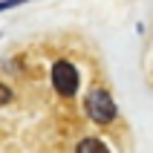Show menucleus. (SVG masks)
<instances>
[{
	"label": "nucleus",
	"mask_w": 153,
	"mask_h": 153,
	"mask_svg": "<svg viewBox=\"0 0 153 153\" xmlns=\"http://www.w3.org/2000/svg\"><path fill=\"white\" fill-rule=\"evenodd\" d=\"M75 153H110V147L101 139H81L75 145Z\"/></svg>",
	"instance_id": "3"
},
{
	"label": "nucleus",
	"mask_w": 153,
	"mask_h": 153,
	"mask_svg": "<svg viewBox=\"0 0 153 153\" xmlns=\"http://www.w3.org/2000/svg\"><path fill=\"white\" fill-rule=\"evenodd\" d=\"M87 113L95 124H110L116 119V101L110 98V93L104 90H93L87 95Z\"/></svg>",
	"instance_id": "2"
},
{
	"label": "nucleus",
	"mask_w": 153,
	"mask_h": 153,
	"mask_svg": "<svg viewBox=\"0 0 153 153\" xmlns=\"http://www.w3.org/2000/svg\"><path fill=\"white\" fill-rule=\"evenodd\" d=\"M49 84L61 98H72L78 90V69L69 61H55L49 69Z\"/></svg>",
	"instance_id": "1"
}]
</instances>
